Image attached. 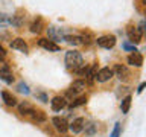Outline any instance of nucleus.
<instances>
[{"mask_svg": "<svg viewBox=\"0 0 146 137\" xmlns=\"http://www.w3.org/2000/svg\"><path fill=\"white\" fill-rule=\"evenodd\" d=\"M66 64L68 68L78 70V68H81L84 66V58H82V55L78 50H68L66 53Z\"/></svg>", "mask_w": 146, "mask_h": 137, "instance_id": "nucleus-1", "label": "nucleus"}, {"mask_svg": "<svg viewBox=\"0 0 146 137\" xmlns=\"http://www.w3.org/2000/svg\"><path fill=\"white\" fill-rule=\"evenodd\" d=\"M96 43H98L99 47L111 49V47H114V44H116V37H114V35H104V37H99V38L96 40Z\"/></svg>", "mask_w": 146, "mask_h": 137, "instance_id": "nucleus-2", "label": "nucleus"}, {"mask_svg": "<svg viewBox=\"0 0 146 137\" xmlns=\"http://www.w3.org/2000/svg\"><path fill=\"white\" fill-rule=\"evenodd\" d=\"M47 34H49L50 38H52L53 43H55V41L64 40V37L67 35L64 29H61V27H55V26H50V27H49V29H47Z\"/></svg>", "mask_w": 146, "mask_h": 137, "instance_id": "nucleus-3", "label": "nucleus"}, {"mask_svg": "<svg viewBox=\"0 0 146 137\" xmlns=\"http://www.w3.org/2000/svg\"><path fill=\"white\" fill-rule=\"evenodd\" d=\"M0 79L3 82H6V84H12L14 76L8 64H0Z\"/></svg>", "mask_w": 146, "mask_h": 137, "instance_id": "nucleus-4", "label": "nucleus"}, {"mask_svg": "<svg viewBox=\"0 0 146 137\" xmlns=\"http://www.w3.org/2000/svg\"><path fill=\"white\" fill-rule=\"evenodd\" d=\"M52 123L55 126V130H56L58 132H61V134H66V132L68 131V123L64 117H53L52 119Z\"/></svg>", "mask_w": 146, "mask_h": 137, "instance_id": "nucleus-5", "label": "nucleus"}, {"mask_svg": "<svg viewBox=\"0 0 146 137\" xmlns=\"http://www.w3.org/2000/svg\"><path fill=\"white\" fill-rule=\"evenodd\" d=\"M113 70L110 67H104V68H100V70L96 73V78L94 79H98V82H107V81H110L113 78Z\"/></svg>", "mask_w": 146, "mask_h": 137, "instance_id": "nucleus-6", "label": "nucleus"}, {"mask_svg": "<svg viewBox=\"0 0 146 137\" xmlns=\"http://www.w3.org/2000/svg\"><path fill=\"white\" fill-rule=\"evenodd\" d=\"M38 46L46 49V50H49V52H59V46L56 43H53L52 40H47V38H40Z\"/></svg>", "mask_w": 146, "mask_h": 137, "instance_id": "nucleus-7", "label": "nucleus"}, {"mask_svg": "<svg viewBox=\"0 0 146 137\" xmlns=\"http://www.w3.org/2000/svg\"><path fill=\"white\" fill-rule=\"evenodd\" d=\"M67 105V100L66 98H62V96H55V98L50 100V107H52L53 111H61L62 108H66Z\"/></svg>", "mask_w": 146, "mask_h": 137, "instance_id": "nucleus-8", "label": "nucleus"}, {"mask_svg": "<svg viewBox=\"0 0 146 137\" xmlns=\"http://www.w3.org/2000/svg\"><path fill=\"white\" fill-rule=\"evenodd\" d=\"M113 73H116V76L120 81H126L128 78H129V70H128V67L123 66V64H117V66L114 67Z\"/></svg>", "mask_w": 146, "mask_h": 137, "instance_id": "nucleus-9", "label": "nucleus"}, {"mask_svg": "<svg viewBox=\"0 0 146 137\" xmlns=\"http://www.w3.org/2000/svg\"><path fill=\"white\" fill-rule=\"evenodd\" d=\"M84 88H85V81L76 79V81H73V84H72V87H70V90L67 91V94H68V96H76L78 93H81Z\"/></svg>", "mask_w": 146, "mask_h": 137, "instance_id": "nucleus-10", "label": "nucleus"}, {"mask_svg": "<svg viewBox=\"0 0 146 137\" xmlns=\"http://www.w3.org/2000/svg\"><path fill=\"white\" fill-rule=\"evenodd\" d=\"M11 47L18 50V52H23V53H27L29 52V47H27V44L25 43V40L23 38H15L11 41Z\"/></svg>", "mask_w": 146, "mask_h": 137, "instance_id": "nucleus-11", "label": "nucleus"}, {"mask_svg": "<svg viewBox=\"0 0 146 137\" xmlns=\"http://www.w3.org/2000/svg\"><path fill=\"white\" fill-rule=\"evenodd\" d=\"M84 125H85V120L82 117H76L75 120L72 122V125H68V128L75 132V134H79L81 131H84Z\"/></svg>", "mask_w": 146, "mask_h": 137, "instance_id": "nucleus-12", "label": "nucleus"}, {"mask_svg": "<svg viewBox=\"0 0 146 137\" xmlns=\"http://www.w3.org/2000/svg\"><path fill=\"white\" fill-rule=\"evenodd\" d=\"M128 37H129V41H132V43H135V44L141 41V32L137 29L135 26L128 27Z\"/></svg>", "mask_w": 146, "mask_h": 137, "instance_id": "nucleus-13", "label": "nucleus"}, {"mask_svg": "<svg viewBox=\"0 0 146 137\" xmlns=\"http://www.w3.org/2000/svg\"><path fill=\"white\" fill-rule=\"evenodd\" d=\"M128 64H131V66H135V67H140L141 64H143V57H141V53H139V52H132L129 57H128Z\"/></svg>", "mask_w": 146, "mask_h": 137, "instance_id": "nucleus-14", "label": "nucleus"}, {"mask_svg": "<svg viewBox=\"0 0 146 137\" xmlns=\"http://www.w3.org/2000/svg\"><path fill=\"white\" fill-rule=\"evenodd\" d=\"M29 117L34 122H36V123H41V122H44L46 119H47V117H46V114H44V111H41V110H35V108H32Z\"/></svg>", "mask_w": 146, "mask_h": 137, "instance_id": "nucleus-15", "label": "nucleus"}, {"mask_svg": "<svg viewBox=\"0 0 146 137\" xmlns=\"http://www.w3.org/2000/svg\"><path fill=\"white\" fill-rule=\"evenodd\" d=\"M41 31H43V18L36 17L35 20L31 23V32L32 34H40Z\"/></svg>", "mask_w": 146, "mask_h": 137, "instance_id": "nucleus-16", "label": "nucleus"}, {"mask_svg": "<svg viewBox=\"0 0 146 137\" xmlns=\"http://www.w3.org/2000/svg\"><path fill=\"white\" fill-rule=\"evenodd\" d=\"M2 99H3V102L8 105V107H14V105H17V99L14 98V96L9 93V91H2Z\"/></svg>", "mask_w": 146, "mask_h": 137, "instance_id": "nucleus-17", "label": "nucleus"}, {"mask_svg": "<svg viewBox=\"0 0 146 137\" xmlns=\"http://www.w3.org/2000/svg\"><path fill=\"white\" fill-rule=\"evenodd\" d=\"M96 73H98V64H93L90 70H87V73H85L87 82H88V84H93V81H94V78H96Z\"/></svg>", "mask_w": 146, "mask_h": 137, "instance_id": "nucleus-18", "label": "nucleus"}, {"mask_svg": "<svg viewBox=\"0 0 146 137\" xmlns=\"http://www.w3.org/2000/svg\"><path fill=\"white\" fill-rule=\"evenodd\" d=\"M129 107H131V96H125V98L122 99L120 102V110L123 114H126L128 111H129Z\"/></svg>", "mask_w": 146, "mask_h": 137, "instance_id": "nucleus-19", "label": "nucleus"}, {"mask_svg": "<svg viewBox=\"0 0 146 137\" xmlns=\"http://www.w3.org/2000/svg\"><path fill=\"white\" fill-rule=\"evenodd\" d=\"M84 130H85V134L87 136H94L96 131H98V125H96L94 122H88L87 125H84Z\"/></svg>", "mask_w": 146, "mask_h": 137, "instance_id": "nucleus-20", "label": "nucleus"}, {"mask_svg": "<svg viewBox=\"0 0 146 137\" xmlns=\"http://www.w3.org/2000/svg\"><path fill=\"white\" fill-rule=\"evenodd\" d=\"M64 40L70 44H84V38L82 37H76V35H66Z\"/></svg>", "mask_w": 146, "mask_h": 137, "instance_id": "nucleus-21", "label": "nucleus"}, {"mask_svg": "<svg viewBox=\"0 0 146 137\" xmlns=\"http://www.w3.org/2000/svg\"><path fill=\"white\" fill-rule=\"evenodd\" d=\"M18 111H20L21 116H29L31 111H32V107L27 102H23V104L18 105Z\"/></svg>", "mask_w": 146, "mask_h": 137, "instance_id": "nucleus-22", "label": "nucleus"}, {"mask_svg": "<svg viewBox=\"0 0 146 137\" xmlns=\"http://www.w3.org/2000/svg\"><path fill=\"white\" fill-rule=\"evenodd\" d=\"M85 102H87V98H85V96H81V98L75 99V100L70 104V108H76V107H79V105H84Z\"/></svg>", "mask_w": 146, "mask_h": 137, "instance_id": "nucleus-23", "label": "nucleus"}, {"mask_svg": "<svg viewBox=\"0 0 146 137\" xmlns=\"http://www.w3.org/2000/svg\"><path fill=\"white\" fill-rule=\"evenodd\" d=\"M11 23H12V20L9 18L8 14H0V26H8Z\"/></svg>", "mask_w": 146, "mask_h": 137, "instance_id": "nucleus-24", "label": "nucleus"}, {"mask_svg": "<svg viewBox=\"0 0 146 137\" xmlns=\"http://www.w3.org/2000/svg\"><path fill=\"white\" fill-rule=\"evenodd\" d=\"M17 91H20V93L23 94H29L31 93V90H29V87H27L25 82H18V85H17Z\"/></svg>", "mask_w": 146, "mask_h": 137, "instance_id": "nucleus-25", "label": "nucleus"}, {"mask_svg": "<svg viewBox=\"0 0 146 137\" xmlns=\"http://www.w3.org/2000/svg\"><path fill=\"white\" fill-rule=\"evenodd\" d=\"M120 130H122V125L117 122L116 125H114V130L111 132V137H120Z\"/></svg>", "mask_w": 146, "mask_h": 137, "instance_id": "nucleus-26", "label": "nucleus"}, {"mask_svg": "<svg viewBox=\"0 0 146 137\" xmlns=\"http://www.w3.org/2000/svg\"><path fill=\"white\" fill-rule=\"evenodd\" d=\"M122 49H125V50H131V52H137L135 46H134V44H129L128 41H125V43H122Z\"/></svg>", "mask_w": 146, "mask_h": 137, "instance_id": "nucleus-27", "label": "nucleus"}, {"mask_svg": "<svg viewBox=\"0 0 146 137\" xmlns=\"http://www.w3.org/2000/svg\"><path fill=\"white\" fill-rule=\"evenodd\" d=\"M35 98H40L41 102H47V96H46V93H36Z\"/></svg>", "mask_w": 146, "mask_h": 137, "instance_id": "nucleus-28", "label": "nucleus"}, {"mask_svg": "<svg viewBox=\"0 0 146 137\" xmlns=\"http://www.w3.org/2000/svg\"><path fill=\"white\" fill-rule=\"evenodd\" d=\"M5 57H6V50H5V47L0 44V61H3Z\"/></svg>", "mask_w": 146, "mask_h": 137, "instance_id": "nucleus-29", "label": "nucleus"}, {"mask_svg": "<svg viewBox=\"0 0 146 137\" xmlns=\"http://www.w3.org/2000/svg\"><path fill=\"white\" fill-rule=\"evenodd\" d=\"M145 85H146L145 82H141V84L139 85V88H137V93H141V91H143V88H145Z\"/></svg>", "mask_w": 146, "mask_h": 137, "instance_id": "nucleus-30", "label": "nucleus"}]
</instances>
